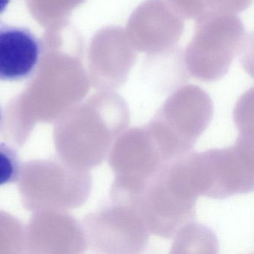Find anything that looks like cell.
<instances>
[{"label":"cell","mask_w":254,"mask_h":254,"mask_svg":"<svg viewBox=\"0 0 254 254\" xmlns=\"http://www.w3.org/2000/svg\"><path fill=\"white\" fill-rule=\"evenodd\" d=\"M213 117V104L201 87L187 84L167 98L145 125L167 163L192 149Z\"/></svg>","instance_id":"6da1fadb"},{"label":"cell","mask_w":254,"mask_h":254,"mask_svg":"<svg viewBox=\"0 0 254 254\" xmlns=\"http://www.w3.org/2000/svg\"><path fill=\"white\" fill-rule=\"evenodd\" d=\"M246 37L236 14L205 13L196 19L194 35L184 51L187 72L203 82L219 81L245 47Z\"/></svg>","instance_id":"7a4b0ae2"},{"label":"cell","mask_w":254,"mask_h":254,"mask_svg":"<svg viewBox=\"0 0 254 254\" xmlns=\"http://www.w3.org/2000/svg\"><path fill=\"white\" fill-rule=\"evenodd\" d=\"M254 136L239 134L232 146L196 152L201 194L224 199L254 190Z\"/></svg>","instance_id":"3957f363"},{"label":"cell","mask_w":254,"mask_h":254,"mask_svg":"<svg viewBox=\"0 0 254 254\" xmlns=\"http://www.w3.org/2000/svg\"><path fill=\"white\" fill-rule=\"evenodd\" d=\"M184 30V17L166 0H145L133 11L125 29L133 49L148 55L170 51Z\"/></svg>","instance_id":"277c9868"},{"label":"cell","mask_w":254,"mask_h":254,"mask_svg":"<svg viewBox=\"0 0 254 254\" xmlns=\"http://www.w3.org/2000/svg\"><path fill=\"white\" fill-rule=\"evenodd\" d=\"M162 167L148 180L136 205L151 234L170 239L183 226L194 221L196 202L177 191Z\"/></svg>","instance_id":"5b68a950"},{"label":"cell","mask_w":254,"mask_h":254,"mask_svg":"<svg viewBox=\"0 0 254 254\" xmlns=\"http://www.w3.org/2000/svg\"><path fill=\"white\" fill-rule=\"evenodd\" d=\"M110 200L95 221L96 243L99 251L114 254L145 252L151 233L136 205Z\"/></svg>","instance_id":"8992f818"},{"label":"cell","mask_w":254,"mask_h":254,"mask_svg":"<svg viewBox=\"0 0 254 254\" xmlns=\"http://www.w3.org/2000/svg\"><path fill=\"white\" fill-rule=\"evenodd\" d=\"M108 162L115 177L141 185L166 163L145 126L124 130L113 143Z\"/></svg>","instance_id":"52a82bcc"},{"label":"cell","mask_w":254,"mask_h":254,"mask_svg":"<svg viewBox=\"0 0 254 254\" xmlns=\"http://www.w3.org/2000/svg\"><path fill=\"white\" fill-rule=\"evenodd\" d=\"M94 53L97 85L107 91L124 85L136 59V51L125 29L110 26L102 30L96 38Z\"/></svg>","instance_id":"ba28073f"},{"label":"cell","mask_w":254,"mask_h":254,"mask_svg":"<svg viewBox=\"0 0 254 254\" xmlns=\"http://www.w3.org/2000/svg\"><path fill=\"white\" fill-rule=\"evenodd\" d=\"M42 53V42L30 29L0 24V81L12 82L30 78Z\"/></svg>","instance_id":"9c48e42d"},{"label":"cell","mask_w":254,"mask_h":254,"mask_svg":"<svg viewBox=\"0 0 254 254\" xmlns=\"http://www.w3.org/2000/svg\"><path fill=\"white\" fill-rule=\"evenodd\" d=\"M173 238L172 254L218 252V239L215 233L206 226L194 221L183 226Z\"/></svg>","instance_id":"30bf717a"},{"label":"cell","mask_w":254,"mask_h":254,"mask_svg":"<svg viewBox=\"0 0 254 254\" xmlns=\"http://www.w3.org/2000/svg\"><path fill=\"white\" fill-rule=\"evenodd\" d=\"M20 169V158L15 149L5 142H0V187L17 181Z\"/></svg>","instance_id":"8fae6325"},{"label":"cell","mask_w":254,"mask_h":254,"mask_svg":"<svg viewBox=\"0 0 254 254\" xmlns=\"http://www.w3.org/2000/svg\"><path fill=\"white\" fill-rule=\"evenodd\" d=\"M253 92L247 93L241 99L235 109V123L240 134L254 136L253 123Z\"/></svg>","instance_id":"7c38bea8"},{"label":"cell","mask_w":254,"mask_h":254,"mask_svg":"<svg viewBox=\"0 0 254 254\" xmlns=\"http://www.w3.org/2000/svg\"><path fill=\"white\" fill-rule=\"evenodd\" d=\"M186 19H197L208 12L206 0H166Z\"/></svg>","instance_id":"4fadbf2b"},{"label":"cell","mask_w":254,"mask_h":254,"mask_svg":"<svg viewBox=\"0 0 254 254\" xmlns=\"http://www.w3.org/2000/svg\"><path fill=\"white\" fill-rule=\"evenodd\" d=\"M253 0H206L208 11L237 14L248 9Z\"/></svg>","instance_id":"5bb4252c"},{"label":"cell","mask_w":254,"mask_h":254,"mask_svg":"<svg viewBox=\"0 0 254 254\" xmlns=\"http://www.w3.org/2000/svg\"><path fill=\"white\" fill-rule=\"evenodd\" d=\"M11 0H0V16L2 15L8 8Z\"/></svg>","instance_id":"9a60e30c"},{"label":"cell","mask_w":254,"mask_h":254,"mask_svg":"<svg viewBox=\"0 0 254 254\" xmlns=\"http://www.w3.org/2000/svg\"><path fill=\"white\" fill-rule=\"evenodd\" d=\"M2 110H1V108H0V126H1V123H2Z\"/></svg>","instance_id":"2e32d148"}]
</instances>
